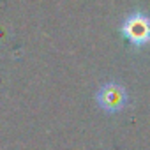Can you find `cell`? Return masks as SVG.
Wrapping results in <instances>:
<instances>
[{
    "mask_svg": "<svg viewBox=\"0 0 150 150\" xmlns=\"http://www.w3.org/2000/svg\"><path fill=\"white\" fill-rule=\"evenodd\" d=\"M96 103L104 113L115 115V113H120L129 104V92L117 80H108L97 88Z\"/></svg>",
    "mask_w": 150,
    "mask_h": 150,
    "instance_id": "cell-2",
    "label": "cell"
},
{
    "mask_svg": "<svg viewBox=\"0 0 150 150\" xmlns=\"http://www.w3.org/2000/svg\"><path fill=\"white\" fill-rule=\"evenodd\" d=\"M118 32L132 48H145L150 44V16L141 11H132L120 21Z\"/></svg>",
    "mask_w": 150,
    "mask_h": 150,
    "instance_id": "cell-1",
    "label": "cell"
}]
</instances>
